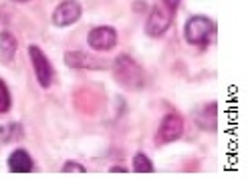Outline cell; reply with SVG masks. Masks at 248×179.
<instances>
[{
    "instance_id": "obj_1",
    "label": "cell",
    "mask_w": 248,
    "mask_h": 179,
    "mask_svg": "<svg viewBox=\"0 0 248 179\" xmlns=\"http://www.w3.org/2000/svg\"><path fill=\"white\" fill-rule=\"evenodd\" d=\"M111 69H113L115 81L121 87L129 89V91H140V89L145 87L147 75H145V71H143V67L140 65V62L133 60L129 55H119L113 60Z\"/></svg>"
},
{
    "instance_id": "obj_2",
    "label": "cell",
    "mask_w": 248,
    "mask_h": 179,
    "mask_svg": "<svg viewBox=\"0 0 248 179\" xmlns=\"http://www.w3.org/2000/svg\"><path fill=\"white\" fill-rule=\"evenodd\" d=\"M214 34H216V22L210 20L204 15H194L184 24L186 41H188L190 45H194V46L206 48L210 45V41L214 38Z\"/></svg>"
},
{
    "instance_id": "obj_3",
    "label": "cell",
    "mask_w": 248,
    "mask_h": 179,
    "mask_svg": "<svg viewBox=\"0 0 248 179\" xmlns=\"http://www.w3.org/2000/svg\"><path fill=\"white\" fill-rule=\"evenodd\" d=\"M182 133H184V117L178 111H170V113H166V117L162 119V123H159V127H157L155 143L159 147L173 143L182 137Z\"/></svg>"
},
{
    "instance_id": "obj_4",
    "label": "cell",
    "mask_w": 248,
    "mask_h": 179,
    "mask_svg": "<svg viewBox=\"0 0 248 179\" xmlns=\"http://www.w3.org/2000/svg\"><path fill=\"white\" fill-rule=\"evenodd\" d=\"M29 57H31V62H32L36 81H39V85L43 89H48L55 81V71H53L51 60H48V57L43 53V48L39 45L29 46Z\"/></svg>"
},
{
    "instance_id": "obj_5",
    "label": "cell",
    "mask_w": 248,
    "mask_h": 179,
    "mask_svg": "<svg viewBox=\"0 0 248 179\" xmlns=\"http://www.w3.org/2000/svg\"><path fill=\"white\" fill-rule=\"evenodd\" d=\"M87 45H89L93 50H99V53H107V50L115 48L117 45V30L113 27H95L87 34Z\"/></svg>"
},
{
    "instance_id": "obj_6",
    "label": "cell",
    "mask_w": 248,
    "mask_h": 179,
    "mask_svg": "<svg viewBox=\"0 0 248 179\" xmlns=\"http://www.w3.org/2000/svg\"><path fill=\"white\" fill-rule=\"evenodd\" d=\"M171 18H173L171 10H168L166 6H154L150 16H147V20H145L147 36H154V38L164 36V32L171 27Z\"/></svg>"
},
{
    "instance_id": "obj_7",
    "label": "cell",
    "mask_w": 248,
    "mask_h": 179,
    "mask_svg": "<svg viewBox=\"0 0 248 179\" xmlns=\"http://www.w3.org/2000/svg\"><path fill=\"white\" fill-rule=\"evenodd\" d=\"M83 15V8L81 4L77 2V0H63L55 10H53V24L59 29H63V27H71V24H75Z\"/></svg>"
},
{
    "instance_id": "obj_8",
    "label": "cell",
    "mask_w": 248,
    "mask_h": 179,
    "mask_svg": "<svg viewBox=\"0 0 248 179\" xmlns=\"http://www.w3.org/2000/svg\"><path fill=\"white\" fill-rule=\"evenodd\" d=\"M65 62L71 69H89V71H103L109 67V62L95 59L93 55L85 53V50H69L65 55Z\"/></svg>"
},
{
    "instance_id": "obj_9",
    "label": "cell",
    "mask_w": 248,
    "mask_h": 179,
    "mask_svg": "<svg viewBox=\"0 0 248 179\" xmlns=\"http://www.w3.org/2000/svg\"><path fill=\"white\" fill-rule=\"evenodd\" d=\"M8 169L12 173H31L34 169V161L31 153L24 149H15L8 155Z\"/></svg>"
},
{
    "instance_id": "obj_10",
    "label": "cell",
    "mask_w": 248,
    "mask_h": 179,
    "mask_svg": "<svg viewBox=\"0 0 248 179\" xmlns=\"http://www.w3.org/2000/svg\"><path fill=\"white\" fill-rule=\"evenodd\" d=\"M16 48H18L16 36L10 30H0V62L2 65H10L15 60Z\"/></svg>"
},
{
    "instance_id": "obj_11",
    "label": "cell",
    "mask_w": 248,
    "mask_h": 179,
    "mask_svg": "<svg viewBox=\"0 0 248 179\" xmlns=\"http://www.w3.org/2000/svg\"><path fill=\"white\" fill-rule=\"evenodd\" d=\"M196 125L204 131H216L218 125V105L208 103L196 113Z\"/></svg>"
},
{
    "instance_id": "obj_12",
    "label": "cell",
    "mask_w": 248,
    "mask_h": 179,
    "mask_svg": "<svg viewBox=\"0 0 248 179\" xmlns=\"http://www.w3.org/2000/svg\"><path fill=\"white\" fill-rule=\"evenodd\" d=\"M133 171L135 173H154L155 167L145 153H135L133 155Z\"/></svg>"
},
{
    "instance_id": "obj_13",
    "label": "cell",
    "mask_w": 248,
    "mask_h": 179,
    "mask_svg": "<svg viewBox=\"0 0 248 179\" xmlns=\"http://www.w3.org/2000/svg\"><path fill=\"white\" fill-rule=\"evenodd\" d=\"M10 105H12V97H10V91L6 83L0 79V115H4L10 111Z\"/></svg>"
},
{
    "instance_id": "obj_14",
    "label": "cell",
    "mask_w": 248,
    "mask_h": 179,
    "mask_svg": "<svg viewBox=\"0 0 248 179\" xmlns=\"http://www.w3.org/2000/svg\"><path fill=\"white\" fill-rule=\"evenodd\" d=\"M0 133H2V139H4V141H10V139H18V137L22 135V125H18V123L4 125Z\"/></svg>"
},
{
    "instance_id": "obj_15",
    "label": "cell",
    "mask_w": 248,
    "mask_h": 179,
    "mask_svg": "<svg viewBox=\"0 0 248 179\" xmlns=\"http://www.w3.org/2000/svg\"><path fill=\"white\" fill-rule=\"evenodd\" d=\"M61 171L63 173H87V167L81 165V163H77V161H67Z\"/></svg>"
},
{
    "instance_id": "obj_16",
    "label": "cell",
    "mask_w": 248,
    "mask_h": 179,
    "mask_svg": "<svg viewBox=\"0 0 248 179\" xmlns=\"http://www.w3.org/2000/svg\"><path fill=\"white\" fill-rule=\"evenodd\" d=\"M180 2H182V0H164V6L168 10H171V12H176L178 6H180Z\"/></svg>"
},
{
    "instance_id": "obj_17",
    "label": "cell",
    "mask_w": 248,
    "mask_h": 179,
    "mask_svg": "<svg viewBox=\"0 0 248 179\" xmlns=\"http://www.w3.org/2000/svg\"><path fill=\"white\" fill-rule=\"evenodd\" d=\"M111 173H127V167H123V165H113V167H109Z\"/></svg>"
},
{
    "instance_id": "obj_18",
    "label": "cell",
    "mask_w": 248,
    "mask_h": 179,
    "mask_svg": "<svg viewBox=\"0 0 248 179\" xmlns=\"http://www.w3.org/2000/svg\"><path fill=\"white\" fill-rule=\"evenodd\" d=\"M15 2H31V0H15Z\"/></svg>"
}]
</instances>
